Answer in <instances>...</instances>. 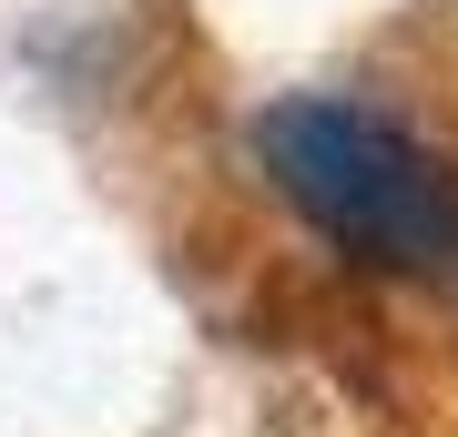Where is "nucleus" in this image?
Here are the masks:
<instances>
[{"label": "nucleus", "mask_w": 458, "mask_h": 437, "mask_svg": "<svg viewBox=\"0 0 458 437\" xmlns=\"http://www.w3.org/2000/svg\"><path fill=\"white\" fill-rule=\"evenodd\" d=\"M255 163L336 255L377 275H458V163L387 102L285 92L255 113Z\"/></svg>", "instance_id": "f257e3e1"}]
</instances>
